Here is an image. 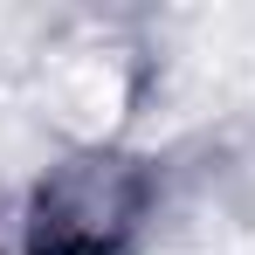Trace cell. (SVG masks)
I'll return each mask as SVG.
<instances>
[{
	"instance_id": "2",
	"label": "cell",
	"mask_w": 255,
	"mask_h": 255,
	"mask_svg": "<svg viewBox=\"0 0 255 255\" xmlns=\"http://www.w3.org/2000/svg\"><path fill=\"white\" fill-rule=\"evenodd\" d=\"M0 255H7V249H0Z\"/></svg>"
},
{
	"instance_id": "1",
	"label": "cell",
	"mask_w": 255,
	"mask_h": 255,
	"mask_svg": "<svg viewBox=\"0 0 255 255\" xmlns=\"http://www.w3.org/2000/svg\"><path fill=\"white\" fill-rule=\"evenodd\" d=\"M159 207V166L125 145H83L28 186V255H131Z\"/></svg>"
}]
</instances>
